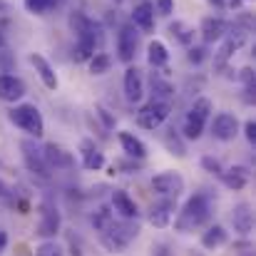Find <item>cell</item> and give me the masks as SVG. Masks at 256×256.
I'll return each instance as SVG.
<instances>
[{
  "mask_svg": "<svg viewBox=\"0 0 256 256\" xmlns=\"http://www.w3.org/2000/svg\"><path fill=\"white\" fill-rule=\"evenodd\" d=\"M212 212H214L212 196L204 194V192H199V194H194V196L186 199V204L182 206V212H179L176 219H174V229H176L179 234H189V232L204 226V224L209 222Z\"/></svg>",
  "mask_w": 256,
  "mask_h": 256,
  "instance_id": "cell-1",
  "label": "cell"
},
{
  "mask_svg": "<svg viewBox=\"0 0 256 256\" xmlns=\"http://www.w3.org/2000/svg\"><path fill=\"white\" fill-rule=\"evenodd\" d=\"M137 236H140V224H137V219H122V222H114V219H112V222L100 232L102 246H104L107 252H112V254L124 252Z\"/></svg>",
  "mask_w": 256,
  "mask_h": 256,
  "instance_id": "cell-2",
  "label": "cell"
},
{
  "mask_svg": "<svg viewBox=\"0 0 256 256\" xmlns=\"http://www.w3.org/2000/svg\"><path fill=\"white\" fill-rule=\"evenodd\" d=\"M10 122L15 127H20L22 132L32 134L35 140L45 134V120L40 114V110L35 104H18L10 110Z\"/></svg>",
  "mask_w": 256,
  "mask_h": 256,
  "instance_id": "cell-3",
  "label": "cell"
},
{
  "mask_svg": "<svg viewBox=\"0 0 256 256\" xmlns=\"http://www.w3.org/2000/svg\"><path fill=\"white\" fill-rule=\"evenodd\" d=\"M212 110H214V107H212V100H209V97H199V100L192 104V110H189V114H186V120H184V130H182L186 140H199V137H202Z\"/></svg>",
  "mask_w": 256,
  "mask_h": 256,
  "instance_id": "cell-4",
  "label": "cell"
},
{
  "mask_svg": "<svg viewBox=\"0 0 256 256\" xmlns=\"http://www.w3.org/2000/svg\"><path fill=\"white\" fill-rule=\"evenodd\" d=\"M172 104L170 102H160V100H152L150 104H144L140 112H137V124L142 130H157L164 124V120L170 117Z\"/></svg>",
  "mask_w": 256,
  "mask_h": 256,
  "instance_id": "cell-5",
  "label": "cell"
},
{
  "mask_svg": "<svg viewBox=\"0 0 256 256\" xmlns=\"http://www.w3.org/2000/svg\"><path fill=\"white\" fill-rule=\"evenodd\" d=\"M152 189L160 194V196H179L184 192V176L179 172L167 170V172H160L152 176Z\"/></svg>",
  "mask_w": 256,
  "mask_h": 256,
  "instance_id": "cell-6",
  "label": "cell"
},
{
  "mask_svg": "<svg viewBox=\"0 0 256 256\" xmlns=\"http://www.w3.org/2000/svg\"><path fill=\"white\" fill-rule=\"evenodd\" d=\"M60 212H58V206L55 204H50V202H45V204H40V222H38V234L40 236H45V239H52L58 232H60Z\"/></svg>",
  "mask_w": 256,
  "mask_h": 256,
  "instance_id": "cell-7",
  "label": "cell"
},
{
  "mask_svg": "<svg viewBox=\"0 0 256 256\" xmlns=\"http://www.w3.org/2000/svg\"><path fill=\"white\" fill-rule=\"evenodd\" d=\"M212 134L222 142H232L239 134V120L232 112H219L212 122Z\"/></svg>",
  "mask_w": 256,
  "mask_h": 256,
  "instance_id": "cell-8",
  "label": "cell"
},
{
  "mask_svg": "<svg viewBox=\"0 0 256 256\" xmlns=\"http://www.w3.org/2000/svg\"><path fill=\"white\" fill-rule=\"evenodd\" d=\"M137 45H140V40H137L134 28H132V25L120 28V35H117V55H120L122 62L130 65V62L134 60V55H137Z\"/></svg>",
  "mask_w": 256,
  "mask_h": 256,
  "instance_id": "cell-9",
  "label": "cell"
},
{
  "mask_svg": "<svg viewBox=\"0 0 256 256\" xmlns=\"http://www.w3.org/2000/svg\"><path fill=\"white\" fill-rule=\"evenodd\" d=\"M20 147H22V160H25L28 170L32 174H38V176H50V164L45 162L42 150H38L32 142H22Z\"/></svg>",
  "mask_w": 256,
  "mask_h": 256,
  "instance_id": "cell-10",
  "label": "cell"
},
{
  "mask_svg": "<svg viewBox=\"0 0 256 256\" xmlns=\"http://www.w3.org/2000/svg\"><path fill=\"white\" fill-rule=\"evenodd\" d=\"M224 38H226V40H224V45H222L219 52H216V68H224L226 60H229V58H232V55L246 42V30H239V28H236V30L226 32Z\"/></svg>",
  "mask_w": 256,
  "mask_h": 256,
  "instance_id": "cell-11",
  "label": "cell"
},
{
  "mask_svg": "<svg viewBox=\"0 0 256 256\" xmlns=\"http://www.w3.org/2000/svg\"><path fill=\"white\" fill-rule=\"evenodd\" d=\"M174 212H176V202H174V196H164L162 202H157V204L150 209V224L157 226V229L170 226Z\"/></svg>",
  "mask_w": 256,
  "mask_h": 256,
  "instance_id": "cell-12",
  "label": "cell"
},
{
  "mask_svg": "<svg viewBox=\"0 0 256 256\" xmlns=\"http://www.w3.org/2000/svg\"><path fill=\"white\" fill-rule=\"evenodd\" d=\"M232 224H234V232H239L242 236L252 234V229H254V212H252L249 202H239L232 209Z\"/></svg>",
  "mask_w": 256,
  "mask_h": 256,
  "instance_id": "cell-13",
  "label": "cell"
},
{
  "mask_svg": "<svg viewBox=\"0 0 256 256\" xmlns=\"http://www.w3.org/2000/svg\"><path fill=\"white\" fill-rule=\"evenodd\" d=\"M42 154H45V162L50 164V170L55 167V170H70L72 164H75V160H72V154L65 150V147H60V144H55V142H50V144H45V150H42Z\"/></svg>",
  "mask_w": 256,
  "mask_h": 256,
  "instance_id": "cell-14",
  "label": "cell"
},
{
  "mask_svg": "<svg viewBox=\"0 0 256 256\" xmlns=\"http://www.w3.org/2000/svg\"><path fill=\"white\" fill-rule=\"evenodd\" d=\"M144 94V82H142V72L137 68H127L124 70V97L127 102L137 104Z\"/></svg>",
  "mask_w": 256,
  "mask_h": 256,
  "instance_id": "cell-15",
  "label": "cell"
},
{
  "mask_svg": "<svg viewBox=\"0 0 256 256\" xmlns=\"http://www.w3.org/2000/svg\"><path fill=\"white\" fill-rule=\"evenodd\" d=\"M229 32V22L224 18H204L202 20V38L204 42H219Z\"/></svg>",
  "mask_w": 256,
  "mask_h": 256,
  "instance_id": "cell-16",
  "label": "cell"
},
{
  "mask_svg": "<svg viewBox=\"0 0 256 256\" xmlns=\"http://www.w3.org/2000/svg\"><path fill=\"white\" fill-rule=\"evenodd\" d=\"M25 94V82L15 75H0V100L2 102H18Z\"/></svg>",
  "mask_w": 256,
  "mask_h": 256,
  "instance_id": "cell-17",
  "label": "cell"
},
{
  "mask_svg": "<svg viewBox=\"0 0 256 256\" xmlns=\"http://www.w3.org/2000/svg\"><path fill=\"white\" fill-rule=\"evenodd\" d=\"M112 206H114V212L122 214V219H137V216H140L137 202H134L124 189H114V192H112Z\"/></svg>",
  "mask_w": 256,
  "mask_h": 256,
  "instance_id": "cell-18",
  "label": "cell"
},
{
  "mask_svg": "<svg viewBox=\"0 0 256 256\" xmlns=\"http://www.w3.org/2000/svg\"><path fill=\"white\" fill-rule=\"evenodd\" d=\"M222 182L229 186V189H234V192H242L249 182H252V172L249 167H242V164H236V167H229V170L222 172Z\"/></svg>",
  "mask_w": 256,
  "mask_h": 256,
  "instance_id": "cell-19",
  "label": "cell"
},
{
  "mask_svg": "<svg viewBox=\"0 0 256 256\" xmlns=\"http://www.w3.org/2000/svg\"><path fill=\"white\" fill-rule=\"evenodd\" d=\"M80 152H82V167L90 172H100L104 167V154L94 147V142H90L85 140L82 144H80Z\"/></svg>",
  "mask_w": 256,
  "mask_h": 256,
  "instance_id": "cell-20",
  "label": "cell"
},
{
  "mask_svg": "<svg viewBox=\"0 0 256 256\" xmlns=\"http://www.w3.org/2000/svg\"><path fill=\"white\" fill-rule=\"evenodd\" d=\"M132 22H134L140 30L150 32V30L154 28V5H152V2H140V5L132 10Z\"/></svg>",
  "mask_w": 256,
  "mask_h": 256,
  "instance_id": "cell-21",
  "label": "cell"
},
{
  "mask_svg": "<svg viewBox=\"0 0 256 256\" xmlns=\"http://www.w3.org/2000/svg\"><path fill=\"white\" fill-rule=\"evenodd\" d=\"M30 62L35 65V70H38V75H40V80L45 82L48 90H58V75H55V70H52V65L42 58V55H30Z\"/></svg>",
  "mask_w": 256,
  "mask_h": 256,
  "instance_id": "cell-22",
  "label": "cell"
},
{
  "mask_svg": "<svg viewBox=\"0 0 256 256\" xmlns=\"http://www.w3.org/2000/svg\"><path fill=\"white\" fill-rule=\"evenodd\" d=\"M120 144H122V152H127L130 157L134 160H144L147 157V147L140 137L130 134V132H120Z\"/></svg>",
  "mask_w": 256,
  "mask_h": 256,
  "instance_id": "cell-23",
  "label": "cell"
},
{
  "mask_svg": "<svg viewBox=\"0 0 256 256\" xmlns=\"http://www.w3.org/2000/svg\"><path fill=\"white\" fill-rule=\"evenodd\" d=\"M224 244H226V229H224L222 224H212V226L202 234V246L209 249V252H214V249H219V246H224Z\"/></svg>",
  "mask_w": 256,
  "mask_h": 256,
  "instance_id": "cell-24",
  "label": "cell"
},
{
  "mask_svg": "<svg viewBox=\"0 0 256 256\" xmlns=\"http://www.w3.org/2000/svg\"><path fill=\"white\" fill-rule=\"evenodd\" d=\"M147 60L152 68H164L170 62V52H167V45L160 42V40H152L150 48H147Z\"/></svg>",
  "mask_w": 256,
  "mask_h": 256,
  "instance_id": "cell-25",
  "label": "cell"
},
{
  "mask_svg": "<svg viewBox=\"0 0 256 256\" xmlns=\"http://www.w3.org/2000/svg\"><path fill=\"white\" fill-rule=\"evenodd\" d=\"M170 32H172V38H174L176 42H182V45H192V40H194V30H192L186 22H182V20H174V22H172Z\"/></svg>",
  "mask_w": 256,
  "mask_h": 256,
  "instance_id": "cell-26",
  "label": "cell"
},
{
  "mask_svg": "<svg viewBox=\"0 0 256 256\" xmlns=\"http://www.w3.org/2000/svg\"><path fill=\"white\" fill-rule=\"evenodd\" d=\"M110 68H112V58L107 52H94L90 58V72L92 75H104V72H110Z\"/></svg>",
  "mask_w": 256,
  "mask_h": 256,
  "instance_id": "cell-27",
  "label": "cell"
},
{
  "mask_svg": "<svg viewBox=\"0 0 256 256\" xmlns=\"http://www.w3.org/2000/svg\"><path fill=\"white\" fill-rule=\"evenodd\" d=\"M152 90H154V100H160V102H170V97L174 94V87L157 75H152Z\"/></svg>",
  "mask_w": 256,
  "mask_h": 256,
  "instance_id": "cell-28",
  "label": "cell"
},
{
  "mask_svg": "<svg viewBox=\"0 0 256 256\" xmlns=\"http://www.w3.org/2000/svg\"><path fill=\"white\" fill-rule=\"evenodd\" d=\"M112 219H114V216H112V212H110L107 206H100V209L92 214V226H94L97 232H102V229H104V226H107Z\"/></svg>",
  "mask_w": 256,
  "mask_h": 256,
  "instance_id": "cell-29",
  "label": "cell"
},
{
  "mask_svg": "<svg viewBox=\"0 0 256 256\" xmlns=\"http://www.w3.org/2000/svg\"><path fill=\"white\" fill-rule=\"evenodd\" d=\"M35 256H65V254H62V246L55 239H48V242H42L35 249Z\"/></svg>",
  "mask_w": 256,
  "mask_h": 256,
  "instance_id": "cell-30",
  "label": "cell"
},
{
  "mask_svg": "<svg viewBox=\"0 0 256 256\" xmlns=\"http://www.w3.org/2000/svg\"><path fill=\"white\" fill-rule=\"evenodd\" d=\"M22 2H25V8H28L30 12H35V15H42V12L52 10L58 0H22Z\"/></svg>",
  "mask_w": 256,
  "mask_h": 256,
  "instance_id": "cell-31",
  "label": "cell"
},
{
  "mask_svg": "<svg viewBox=\"0 0 256 256\" xmlns=\"http://www.w3.org/2000/svg\"><path fill=\"white\" fill-rule=\"evenodd\" d=\"M164 144H167V150H170L172 154H176V157H184V154H186V150H184V144L179 142V137L174 134V130L164 137Z\"/></svg>",
  "mask_w": 256,
  "mask_h": 256,
  "instance_id": "cell-32",
  "label": "cell"
},
{
  "mask_svg": "<svg viewBox=\"0 0 256 256\" xmlns=\"http://www.w3.org/2000/svg\"><path fill=\"white\" fill-rule=\"evenodd\" d=\"M202 167L209 172V174H216V176H222V172H224L222 162H219V160H214V157H204V160H202Z\"/></svg>",
  "mask_w": 256,
  "mask_h": 256,
  "instance_id": "cell-33",
  "label": "cell"
},
{
  "mask_svg": "<svg viewBox=\"0 0 256 256\" xmlns=\"http://www.w3.org/2000/svg\"><path fill=\"white\" fill-rule=\"evenodd\" d=\"M154 5H157L160 15H172L174 12V0H154Z\"/></svg>",
  "mask_w": 256,
  "mask_h": 256,
  "instance_id": "cell-34",
  "label": "cell"
},
{
  "mask_svg": "<svg viewBox=\"0 0 256 256\" xmlns=\"http://www.w3.org/2000/svg\"><path fill=\"white\" fill-rule=\"evenodd\" d=\"M244 134H246V142H249V144L256 142V122L254 120H249V122L244 124Z\"/></svg>",
  "mask_w": 256,
  "mask_h": 256,
  "instance_id": "cell-35",
  "label": "cell"
},
{
  "mask_svg": "<svg viewBox=\"0 0 256 256\" xmlns=\"http://www.w3.org/2000/svg\"><path fill=\"white\" fill-rule=\"evenodd\" d=\"M206 55H204V48H192L189 50V62H202Z\"/></svg>",
  "mask_w": 256,
  "mask_h": 256,
  "instance_id": "cell-36",
  "label": "cell"
},
{
  "mask_svg": "<svg viewBox=\"0 0 256 256\" xmlns=\"http://www.w3.org/2000/svg\"><path fill=\"white\" fill-rule=\"evenodd\" d=\"M152 252H154L152 256H174V254L170 252V246H167V244H157V246H154Z\"/></svg>",
  "mask_w": 256,
  "mask_h": 256,
  "instance_id": "cell-37",
  "label": "cell"
},
{
  "mask_svg": "<svg viewBox=\"0 0 256 256\" xmlns=\"http://www.w3.org/2000/svg\"><path fill=\"white\" fill-rule=\"evenodd\" d=\"M5 249H8V234H5V232L0 229V254H2Z\"/></svg>",
  "mask_w": 256,
  "mask_h": 256,
  "instance_id": "cell-38",
  "label": "cell"
},
{
  "mask_svg": "<svg viewBox=\"0 0 256 256\" xmlns=\"http://www.w3.org/2000/svg\"><path fill=\"white\" fill-rule=\"evenodd\" d=\"M2 42H5V38H2V32H0V48H2Z\"/></svg>",
  "mask_w": 256,
  "mask_h": 256,
  "instance_id": "cell-39",
  "label": "cell"
},
{
  "mask_svg": "<svg viewBox=\"0 0 256 256\" xmlns=\"http://www.w3.org/2000/svg\"><path fill=\"white\" fill-rule=\"evenodd\" d=\"M0 8H5V2H2V0H0Z\"/></svg>",
  "mask_w": 256,
  "mask_h": 256,
  "instance_id": "cell-40",
  "label": "cell"
},
{
  "mask_svg": "<svg viewBox=\"0 0 256 256\" xmlns=\"http://www.w3.org/2000/svg\"><path fill=\"white\" fill-rule=\"evenodd\" d=\"M216 2H219V0H216Z\"/></svg>",
  "mask_w": 256,
  "mask_h": 256,
  "instance_id": "cell-41",
  "label": "cell"
}]
</instances>
